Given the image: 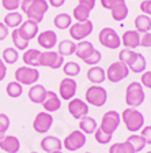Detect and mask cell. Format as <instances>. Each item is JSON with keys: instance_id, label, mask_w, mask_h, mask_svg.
Listing matches in <instances>:
<instances>
[{"instance_id": "1", "label": "cell", "mask_w": 151, "mask_h": 153, "mask_svg": "<svg viewBox=\"0 0 151 153\" xmlns=\"http://www.w3.org/2000/svg\"><path fill=\"white\" fill-rule=\"evenodd\" d=\"M21 10L27 16V19L35 23H40L42 22L45 14L48 13L49 4L46 0H22Z\"/></svg>"}, {"instance_id": "2", "label": "cell", "mask_w": 151, "mask_h": 153, "mask_svg": "<svg viewBox=\"0 0 151 153\" xmlns=\"http://www.w3.org/2000/svg\"><path fill=\"white\" fill-rule=\"evenodd\" d=\"M121 122L131 133L140 131L144 127V115L136 108H127L121 112Z\"/></svg>"}, {"instance_id": "3", "label": "cell", "mask_w": 151, "mask_h": 153, "mask_svg": "<svg viewBox=\"0 0 151 153\" xmlns=\"http://www.w3.org/2000/svg\"><path fill=\"white\" fill-rule=\"evenodd\" d=\"M146 93L140 82H131L125 89V102L129 108H138L144 102Z\"/></svg>"}, {"instance_id": "4", "label": "cell", "mask_w": 151, "mask_h": 153, "mask_svg": "<svg viewBox=\"0 0 151 153\" xmlns=\"http://www.w3.org/2000/svg\"><path fill=\"white\" fill-rule=\"evenodd\" d=\"M99 1L104 8L110 11V15L116 22H121L128 16L129 10L125 0H99Z\"/></svg>"}, {"instance_id": "5", "label": "cell", "mask_w": 151, "mask_h": 153, "mask_svg": "<svg viewBox=\"0 0 151 153\" xmlns=\"http://www.w3.org/2000/svg\"><path fill=\"white\" fill-rule=\"evenodd\" d=\"M85 101L93 107H104L108 101V92L101 85L88 86L85 92Z\"/></svg>"}, {"instance_id": "6", "label": "cell", "mask_w": 151, "mask_h": 153, "mask_svg": "<svg viewBox=\"0 0 151 153\" xmlns=\"http://www.w3.org/2000/svg\"><path fill=\"white\" fill-rule=\"evenodd\" d=\"M14 76H15L16 82H19L22 86H32L40 79V71L34 67L21 66L15 70Z\"/></svg>"}, {"instance_id": "7", "label": "cell", "mask_w": 151, "mask_h": 153, "mask_svg": "<svg viewBox=\"0 0 151 153\" xmlns=\"http://www.w3.org/2000/svg\"><path fill=\"white\" fill-rule=\"evenodd\" d=\"M98 41L108 49H119L121 45V37L113 27H104L98 33Z\"/></svg>"}, {"instance_id": "8", "label": "cell", "mask_w": 151, "mask_h": 153, "mask_svg": "<svg viewBox=\"0 0 151 153\" xmlns=\"http://www.w3.org/2000/svg\"><path fill=\"white\" fill-rule=\"evenodd\" d=\"M68 30H69V36H71V40H72V41H83V40H86L90 34H93L94 25H93V22L88 19V21H85V22L72 23Z\"/></svg>"}, {"instance_id": "9", "label": "cell", "mask_w": 151, "mask_h": 153, "mask_svg": "<svg viewBox=\"0 0 151 153\" xmlns=\"http://www.w3.org/2000/svg\"><path fill=\"white\" fill-rule=\"evenodd\" d=\"M129 75V68L125 63L123 62H114L112 63L106 70V79L112 83H119L124 81L127 76Z\"/></svg>"}, {"instance_id": "10", "label": "cell", "mask_w": 151, "mask_h": 153, "mask_svg": "<svg viewBox=\"0 0 151 153\" xmlns=\"http://www.w3.org/2000/svg\"><path fill=\"white\" fill-rule=\"evenodd\" d=\"M120 123H121V115L117 111H114V109H110V111H106L102 115L99 128L102 131H105V133L113 135V133L119 128Z\"/></svg>"}, {"instance_id": "11", "label": "cell", "mask_w": 151, "mask_h": 153, "mask_svg": "<svg viewBox=\"0 0 151 153\" xmlns=\"http://www.w3.org/2000/svg\"><path fill=\"white\" fill-rule=\"evenodd\" d=\"M86 134H83L80 130H75L64 138L63 141V148H66V150L68 152H76V150L82 149L86 145Z\"/></svg>"}, {"instance_id": "12", "label": "cell", "mask_w": 151, "mask_h": 153, "mask_svg": "<svg viewBox=\"0 0 151 153\" xmlns=\"http://www.w3.org/2000/svg\"><path fill=\"white\" fill-rule=\"evenodd\" d=\"M64 64V57L55 51H44L41 52V57H40V66L48 67L52 70H57L60 67H63Z\"/></svg>"}, {"instance_id": "13", "label": "cell", "mask_w": 151, "mask_h": 153, "mask_svg": "<svg viewBox=\"0 0 151 153\" xmlns=\"http://www.w3.org/2000/svg\"><path fill=\"white\" fill-rule=\"evenodd\" d=\"M67 108H68L69 115H71L74 119H76V120H80L82 118L87 116L88 111H90V108H88V104L85 101V100L75 99V97H74L72 100H69V101H68Z\"/></svg>"}, {"instance_id": "14", "label": "cell", "mask_w": 151, "mask_h": 153, "mask_svg": "<svg viewBox=\"0 0 151 153\" xmlns=\"http://www.w3.org/2000/svg\"><path fill=\"white\" fill-rule=\"evenodd\" d=\"M52 124H53V116H52V114L42 111L35 115L34 120H33V128L38 134H45L50 130Z\"/></svg>"}, {"instance_id": "15", "label": "cell", "mask_w": 151, "mask_h": 153, "mask_svg": "<svg viewBox=\"0 0 151 153\" xmlns=\"http://www.w3.org/2000/svg\"><path fill=\"white\" fill-rule=\"evenodd\" d=\"M76 89H78V83L74 78L66 76L64 79H61L59 85V97L63 100H72L76 94Z\"/></svg>"}, {"instance_id": "16", "label": "cell", "mask_w": 151, "mask_h": 153, "mask_svg": "<svg viewBox=\"0 0 151 153\" xmlns=\"http://www.w3.org/2000/svg\"><path fill=\"white\" fill-rule=\"evenodd\" d=\"M37 42L45 51H52L55 45H57V34L53 30H44V32L38 33Z\"/></svg>"}, {"instance_id": "17", "label": "cell", "mask_w": 151, "mask_h": 153, "mask_svg": "<svg viewBox=\"0 0 151 153\" xmlns=\"http://www.w3.org/2000/svg\"><path fill=\"white\" fill-rule=\"evenodd\" d=\"M42 107H44L45 112H49V114H53V112L59 111L61 108V99L59 97V94L53 92V90H48L46 92V97L42 101Z\"/></svg>"}, {"instance_id": "18", "label": "cell", "mask_w": 151, "mask_h": 153, "mask_svg": "<svg viewBox=\"0 0 151 153\" xmlns=\"http://www.w3.org/2000/svg\"><path fill=\"white\" fill-rule=\"evenodd\" d=\"M40 146H41V149L44 152L53 153L63 149V141L60 138L55 137V135H46V137H44L40 141Z\"/></svg>"}, {"instance_id": "19", "label": "cell", "mask_w": 151, "mask_h": 153, "mask_svg": "<svg viewBox=\"0 0 151 153\" xmlns=\"http://www.w3.org/2000/svg\"><path fill=\"white\" fill-rule=\"evenodd\" d=\"M0 149L4 153H18L21 149V141L15 135H4L0 140Z\"/></svg>"}, {"instance_id": "20", "label": "cell", "mask_w": 151, "mask_h": 153, "mask_svg": "<svg viewBox=\"0 0 151 153\" xmlns=\"http://www.w3.org/2000/svg\"><path fill=\"white\" fill-rule=\"evenodd\" d=\"M121 45H124V48L135 51L138 47H140V33L138 30H127L121 36Z\"/></svg>"}, {"instance_id": "21", "label": "cell", "mask_w": 151, "mask_h": 153, "mask_svg": "<svg viewBox=\"0 0 151 153\" xmlns=\"http://www.w3.org/2000/svg\"><path fill=\"white\" fill-rule=\"evenodd\" d=\"M18 30H19V33L22 34V37L26 38L27 41L35 38L38 36V33H40V30H38V23L33 22V21H30V19L23 21L22 25L18 27Z\"/></svg>"}, {"instance_id": "22", "label": "cell", "mask_w": 151, "mask_h": 153, "mask_svg": "<svg viewBox=\"0 0 151 153\" xmlns=\"http://www.w3.org/2000/svg\"><path fill=\"white\" fill-rule=\"evenodd\" d=\"M46 88L44 85H40V83H34L32 85V88L29 89L27 96H29V100L34 104H42V101L45 100L46 97Z\"/></svg>"}, {"instance_id": "23", "label": "cell", "mask_w": 151, "mask_h": 153, "mask_svg": "<svg viewBox=\"0 0 151 153\" xmlns=\"http://www.w3.org/2000/svg\"><path fill=\"white\" fill-rule=\"evenodd\" d=\"M86 76L93 85H101L106 81V71L99 66H93L91 68H88Z\"/></svg>"}, {"instance_id": "24", "label": "cell", "mask_w": 151, "mask_h": 153, "mask_svg": "<svg viewBox=\"0 0 151 153\" xmlns=\"http://www.w3.org/2000/svg\"><path fill=\"white\" fill-rule=\"evenodd\" d=\"M40 57H41V51H38L35 48H30L26 49L25 53L22 55V60L26 66L29 67H40Z\"/></svg>"}, {"instance_id": "25", "label": "cell", "mask_w": 151, "mask_h": 153, "mask_svg": "<svg viewBox=\"0 0 151 153\" xmlns=\"http://www.w3.org/2000/svg\"><path fill=\"white\" fill-rule=\"evenodd\" d=\"M94 49L95 48H94V45H93V42L87 41V40H83V41H79L78 44H76L75 55L80 60H85L86 57H88L94 52Z\"/></svg>"}, {"instance_id": "26", "label": "cell", "mask_w": 151, "mask_h": 153, "mask_svg": "<svg viewBox=\"0 0 151 153\" xmlns=\"http://www.w3.org/2000/svg\"><path fill=\"white\" fill-rule=\"evenodd\" d=\"M23 22V18H22V14L18 13V11H11V13H7L6 16L3 19V23L7 26L8 29H18L19 26L22 25Z\"/></svg>"}, {"instance_id": "27", "label": "cell", "mask_w": 151, "mask_h": 153, "mask_svg": "<svg viewBox=\"0 0 151 153\" xmlns=\"http://www.w3.org/2000/svg\"><path fill=\"white\" fill-rule=\"evenodd\" d=\"M98 128V124H97V120L91 116H85L79 120V130L82 131L83 134L88 135V134H94V131Z\"/></svg>"}, {"instance_id": "28", "label": "cell", "mask_w": 151, "mask_h": 153, "mask_svg": "<svg viewBox=\"0 0 151 153\" xmlns=\"http://www.w3.org/2000/svg\"><path fill=\"white\" fill-rule=\"evenodd\" d=\"M129 71H132L135 74H143L147 68V60H146L144 55L136 52V57L133 59V62L128 66Z\"/></svg>"}, {"instance_id": "29", "label": "cell", "mask_w": 151, "mask_h": 153, "mask_svg": "<svg viewBox=\"0 0 151 153\" xmlns=\"http://www.w3.org/2000/svg\"><path fill=\"white\" fill-rule=\"evenodd\" d=\"M133 23H135V30H138L139 33H147L151 30V18L146 14H139Z\"/></svg>"}, {"instance_id": "30", "label": "cell", "mask_w": 151, "mask_h": 153, "mask_svg": "<svg viewBox=\"0 0 151 153\" xmlns=\"http://www.w3.org/2000/svg\"><path fill=\"white\" fill-rule=\"evenodd\" d=\"M53 25L56 26L59 30L69 29L71 25H72V16L67 13H60L53 18Z\"/></svg>"}, {"instance_id": "31", "label": "cell", "mask_w": 151, "mask_h": 153, "mask_svg": "<svg viewBox=\"0 0 151 153\" xmlns=\"http://www.w3.org/2000/svg\"><path fill=\"white\" fill-rule=\"evenodd\" d=\"M75 48H76L75 41H72V40H63V41H60L57 44V52L63 57L72 56V55H75Z\"/></svg>"}, {"instance_id": "32", "label": "cell", "mask_w": 151, "mask_h": 153, "mask_svg": "<svg viewBox=\"0 0 151 153\" xmlns=\"http://www.w3.org/2000/svg\"><path fill=\"white\" fill-rule=\"evenodd\" d=\"M11 41L14 44V48L18 49V51H26L29 47V42L26 38L22 37V34L19 33L18 29H14L13 32H11Z\"/></svg>"}, {"instance_id": "33", "label": "cell", "mask_w": 151, "mask_h": 153, "mask_svg": "<svg viewBox=\"0 0 151 153\" xmlns=\"http://www.w3.org/2000/svg\"><path fill=\"white\" fill-rule=\"evenodd\" d=\"M1 59L6 64H15L19 60V51L15 49L14 47H8L6 48L1 53Z\"/></svg>"}, {"instance_id": "34", "label": "cell", "mask_w": 151, "mask_h": 153, "mask_svg": "<svg viewBox=\"0 0 151 153\" xmlns=\"http://www.w3.org/2000/svg\"><path fill=\"white\" fill-rule=\"evenodd\" d=\"M6 93L11 99H18V97H21L23 94V86L19 82H16V81L8 82L6 86Z\"/></svg>"}, {"instance_id": "35", "label": "cell", "mask_w": 151, "mask_h": 153, "mask_svg": "<svg viewBox=\"0 0 151 153\" xmlns=\"http://www.w3.org/2000/svg\"><path fill=\"white\" fill-rule=\"evenodd\" d=\"M109 153H136L133 146L129 142H116L112 143L109 148Z\"/></svg>"}, {"instance_id": "36", "label": "cell", "mask_w": 151, "mask_h": 153, "mask_svg": "<svg viewBox=\"0 0 151 153\" xmlns=\"http://www.w3.org/2000/svg\"><path fill=\"white\" fill-rule=\"evenodd\" d=\"M90 14H91V11L88 8H86V7L80 6V4H78V6L72 10V16L76 19V22H85V21H88Z\"/></svg>"}, {"instance_id": "37", "label": "cell", "mask_w": 151, "mask_h": 153, "mask_svg": "<svg viewBox=\"0 0 151 153\" xmlns=\"http://www.w3.org/2000/svg\"><path fill=\"white\" fill-rule=\"evenodd\" d=\"M61 68H63V73L66 74L67 76H69V78H74V76L79 75L80 71H82L80 66H79L76 62H66Z\"/></svg>"}, {"instance_id": "38", "label": "cell", "mask_w": 151, "mask_h": 153, "mask_svg": "<svg viewBox=\"0 0 151 153\" xmlns=\"http://www.w3.org/2000/svg\"><path fill=\"white\" fill-rule=\"evenodd\" d=\"M125 141L132 145L136 153L142 152V150L146 148V142H144V140L142 138V135H140V134H132V135H129Z\"/></svg>"}, {"instance_id": "39", "label": "cell", "mask_w": 151, "mask_h": 153, "mask_svg": "<svg viewBox=\"0 0 151 153\" xmlns=\"http://www.w3.org/2000/svg\"><path fill=\"white\" fill-rule=\"evenodd\" d=\"M135 57H136V52L133 51V49H128V48L121 49L120 53H119V60L123 62V63H125L127 66H129V64L132 63Z\"/></svg>"}, {"instance_id": "40", "label": "cell", "mask_w": 151, "mask_h": 153, "mask_svg": "<svg viewBox=\"0 0 151 153\" xmlns=\"http://www.w3.org/2000/svg\"><path fill=\"white\" fill-rule=\"evenodd\" d=\"M112 137L113 135H110V134L105 133V131H102L99 127L97 128V130L94 131V138L95 141H97L98 143H101V145H106V143L112 142Z\"/></svg>"}, {"instance_id": "41", "label": "cell", "mask_w": 151, "mask_h": 153, "mask_svg": "<svg viewBox=\"0 0 151 153\" xmlns=\"http://www.w3.org/2000/svg\"><path fill=\"white\" fill-rule=\"evenodd\" d=\"M21 3L22 0H1V7L6 11L11 13V11H16L18 8H21Z\"/></svg>"}, {"instance_id": "42", "label": "cell", "mask_w": 151, "mask_h": 153, "mask_svg": "<svg viewBox=\"0 0 151 153\" xmlns=\"http://www.w3.org/2000/svg\"><path fill=\"white\" fill-rule=\"evenodd\" d=\"M101 59H102V53H101L98 49H94V52H93L88 57H86L83 62H85L86 64H88V66H97V64L101 62Z\"/></svg>"}, {"instance_id": "43", "label": "cell", "mask_w": 151, "mask_h": 153, "mask_svg": "<svg viewBox=\"0 0 151 153\" xmlns=\"http://www.w3.org/2000/svg\"><path fill=\"white\" fill-rule=\"evenodd\" d=\"M10 128V118L6 114H0V133L6 134V131Z\"/></svg>"}, {"instance_id": "44", "label": "cell", "mask_w": 151, "mask_h": 153, "mask_svg": "<svg viewBox=\"0 0 151 153\" xmlns=\"http://www.w3.org/2000/svg\"><path fill=\"white\" fill-rule=\"evenodd\" d=\"M140 83L143 85V88L151 89V71H144L140 76Z\"/></svg>"}, {"instance_id": "45", "label": "cell", "mask_w": 151, "mask_h": 153, "mask_svg": "<svg viewBox=\"0 0 151 153\" xmlns=\"http://www.w3.org/2000/svg\"><path fill=\"white\" fill-rule=\"evenodd\" d=\"M140 135L144 140L146 145H151V126H144L140 131Z\"/></svg>"}, {"instance_id": "46", "label": "cell", "mask_w": 151, "mask_h": 153, "mask_svg": "<svg viewBox=\"0 0 151 153\" xmlns=\"http://www.w3.org/2000/svg\"><path fill=\"white\" fill-rule=\"evenodd\" d=\"M140 47L151 48V32L143 33V34L140 36Z\"/></svg>"}, {"instance_id": "47", "label": "cell", "mask_w": 151, "mask_h": 153, "mask_svg": "<svg viewBox=\"0 0 151 153\" xmlns=\"http://www.w3.org/2000/svg\"><path fill=\"white\" fill-rule=\"evenodd\" d=\"M140 11L151 18V0H143L140 3Z\"/></svg>"}, {"instance_id": "48", "label": "cell", "mask_w": 151, "mask_h": 153, "mask_svg": "<svg viewBox=\"0 0 151 153\" xmlns=\"http://www.w3.org/2000/svg\"><path fill=\"white\" fill-rule=\"evenodd\" d=\"M8 34H10V29L7 27L3 22H0V41L6 40V38L8 37Z\"/></svg>"}, {"instance_id": "49", "label": "cell", "mask_w": 151, "mask_h": 153, "mask_svg": "<svg viewBox=\"0 0 151 153\" xmlns=\"http://www.w3.org/2000/svg\"><path fill=\"white\" fill-rule=\"evenodd\" d=\"M79 4L83 7H86V8H88L90 11H91L93 8L95 7V3H97V0H78Z\"/></svg>"}, {"instance_id": "50", "label": "cell", "mask_w": 151, "mask_h": 153, "mask_svg": "<svg viewBox=\"0 0 151 153\" xmlns=\"http://www.w3.org/2000/svg\"><path fill=\"white\" fill-rule=\"evenodd\" d=\"M6 74H7V64L3 62V59L0 57V82L6 78Z\"/></svg>"}, {"instance_id": "51", "label": "cell", "mask_w": 151, "mask_h": 153, "mask_svg": "<svg viewBox=\"0 0 151 153\" xmlns=\"http://www.w3.org/2000/svg\"><path fill=\"white\" fill-rule=\"evenodd\" d=\"M48 4L52 7H55V8H60V7H63L64 3H66V0H46Z\"/></svg>"}, {"instance_id": "52", "label": "cell", "mask_w": 151, "mask_h": 153, "mask_svg": "<svg viewBox=\"0 0 151 153\" xmlns=\"http://www.w3.org/2000/svg\"><path fill=\"white\" fill-rule=\"evenodd\" d=\"M4 135H6V134H3V133H0V140H1V138L4 137Z\"/></svg>"}, {"instance_id": "53", "label": "cell", "mask_w": 151, "mask_h": 153, "mask_svg": "<svg viewBox=\"0 0 151 153\" xmlns=\"http://www.w3.org/2000/svg\"><path fill=\"white\" fill-rule=\"evenodd\" d=\"M53 153H63L61 150H57V152H53Z\"/></svg>"}, {"instance_id": "54", "label": "cell", "mask_w": 151, "mask_h": 153, "mask_svg": "<svg viewBox=\"0 0 151 153\" xmlns=\"http://www.w3.org/2000/svg\"><path fill=\"white\" fill-rule=\"evenodd\" d=\"M30 153H38V152H30Z\"/></svg>"}, {"instance_id": "55", "label": "cell", "mask_w": 151, "mask_h": 153, "mask_svg": "<svg viewBox=\"0 0 151 153\" xmlns=\"http://www.w3.org/2000/svg\"><path fill=\"white\" fill-rule=\"evenodd\" d=\"M86 153H91V152H86Z\"/></svg>"}, {"instance_id": "56", "label": "cell", "mask_w": 151, "mask_h": 153, "mask_svg": "<svg viewBox=\"0 0 151 153\" xmlns=\"http://www.w3.org/2000/svg\"><path fill=\"white\" fill-rule=\"evenodd\" d=\"M147 153H151V150H150V152H147Z\"/></svg>"}]
</instances>
